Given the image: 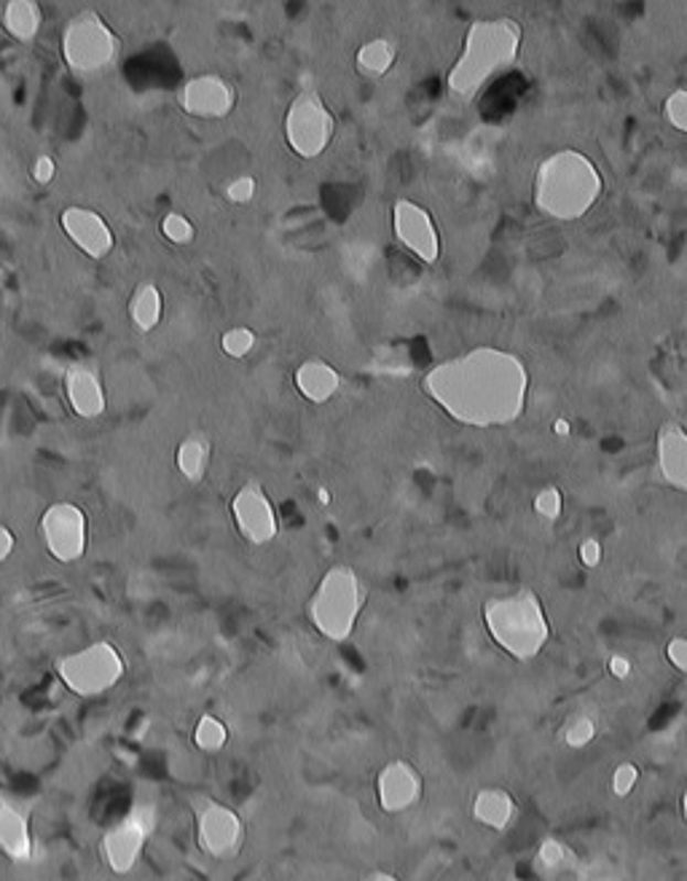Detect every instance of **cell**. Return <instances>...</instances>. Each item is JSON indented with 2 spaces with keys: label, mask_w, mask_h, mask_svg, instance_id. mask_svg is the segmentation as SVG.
<instances>
[{
  "label": "cell",
  "mask_w": 687,
  "mask_h": 881,
  "mask_svg": "<svg viewBox=\"0 0 687 881\" xmlns=\"http://www.w3.org/2000/svg\"><path fill=\"white\" fill-rule=\"evenodd\" d=\"M422 390L449 420L465 428H507L526 411L529 368L522 355L481 344L436 363L425 374Z\"/></svg>",
  "instance_id": "obj_1"
},
{
  "label": "cell",
  "mask_w": 687,
  "mask_h": 881,
  "mask_svg": "<svg viewBox=\"0 0 687 881\" xmlns=\"http://www.w3.org/2000/svg\"><path fill=\"white\" fill-rule=\"evenodd\" d=\"M522 46L524 30L511 17L475 20L468 28L460 54L446 76L449 95L460 103L479 100L489 84L516 67Z\"/></svg>",
  "instance_id": "obj_2"
},
{
  "label": "cell",
  "mask_w": 687,
  "mask_h": 881,
  "mask_svg": "<svg viewBox=\"0 0 687 881\" xmlns=\"http://www.w3.org/2000/svg\"><path fill=\"white\" fill-rule=\"evenodd\" d=\"M604 194L599 164L578 148H561L543 159L532 181V202L543 218L572 224L586 218Z\"/></svg>",
  "instance_id": "obj_3"
},
{
  "label": "cell",
  "mask_w": 687,
  "mask_h": 881,
  "mask_svg": "<svg viewBox=\"0 0 687 881\" xmlns=\"http://www.w3.org/2000/svg\"><path fill=\"white\" fill-rule=\"evenodd\" d=\"M484 626L492 643L516 662H532L550 643V621L540 594L518 587L484 602Z\"/></svg>",
  "instance_id": "obj_4"
},
{
  "label": "cell",
  "mask_w": 687,
  "mask_h": 881,
  "mask_svg": "<svg viewBox=\"0 0 687 881\" xmlns=\"http://www.w3.org/2000/svg\"><path fill=\"white\" fill-rule=\"evenodd\" d=\"M365 605V587L350 565H333L307 602L309 624L331 643L352 637Z\"/></svg>",
  "instance_id": "obj_5"
},
{
  "label": "cell",
  "mask_w": 687,
  "mask_h": 881,
  "mask_svg": "<svg viewBox=\"0 0 687 881\" xmlns=\"http://www.w3.org/2000/svg\"><path fill=\"white\" fill-rule=\"evenodd\" d=\"M121 39L95 9L78 11L62 30V60L78 78H100L116 65Z\"/></svg>",
  "instance_id": "obj_6"
},
{
  "label": "cell",
  "mask_w": 687,
  "mask_h": 881,
  "mask_svg": "<svg viewBox=\"0 0 687 881\" xmlns=\"http://www.w3.org/2000/svg\"><path fill=\"white\" fill-rule=\"evenodd\" d=\"M127 675L121 651L108 640H97L82 651L57 658V677L62 686L82 699H100Z\"/></svg>",
  "instance_id": "obj_7"
},
{
  "label": "cell",
  "mask_w": 687,
  "mask_h": 881,
  "mask_svg": "<svg viewBox=\"0 0 687 881\" xmlns=\"http://www.w3.org/2000/svg\"><path fill=\"white\" fill-rule=\"evenodd\" d=\"M285 143L301 159H320L336 138V116L318 89H303L285 114Z\"/></svg>",
  "instance_id": "obj_8"
},
{
  "label": "cell",
  "mask_w": 687,
  "mask_h": 881,
  "mask_svg": "<svg viewBox=\"0 0 687 881\" xmlns=\"http://www.w3.org/2000/svg\"><path fill=\"white\" fill-rule=\"evenodd\" d=\"M153 828H157V812L153 806L138 804L127 817H121L119 823L110 825L105 830L100 841V852L105 866L116 873V877H127L138 868V862L146 852V844L151 839Z\"/></svg>",
  "instance_id": "obj_9"
},
{
  "label": "cell",
  "mask_w": 687,
  "mask_h": 881,
  "mask_svg": "<svg viewBox=\"0 0 687 881\" xmlns=\"http://www.w3.org/2000/svg\"><path fill=\"white\" fill-rule=\"evenodd\" d=\"M39 533L49 557L57 559L60 565L82 562L89 548V519L76 503L60 501L49 505L41 516Z\"/></svg>",
  "instance_id": "obj_10"
},
{
  "label": "cell",
  "mask_w": 687,
  "mask_h": 881,
  "mask_svg": "<svg viewBox=\"0 0 687 881\" xmlns=\"http://www.w3.org/2000/svg\"><path fill=\"white\" fill-rule=\"evenodd\" d=\"M196 841L202 852L215 860L237 858L245 844V823L232 806L221 801H202L196 809Z\"/></svg>",
  "instance_id": "obj_11"
},
{
  "label": "cell",
  "mask_w": 687,
  "mask_h": 881,
  "mask_svg": "<svg viewBox=\"0 0 687 881\" xmlns=\"http://www.w3.org/2000/svg\"><path fill=\"white\" fill-rule=\"evenodd\" d=\"M232 519L239 538L250 546H269L280 533L275 503L258 482H247L232 501Z\"/></svg>",
  "instance_id": "obj_12"
},
{
  "label": "cell",
  "mask_w": 687,
  "mask_h": 881,
  "mask_svg": "<svg viewBox=\"0 0 687 881\" xmlns=\"http://www.w3.org/2000/svg\"><path fill=\"white\" fill-rule=\"evenodd\" d=\"M393 234L414 258L432 267L441 258V234L427 207L411 200H398L393 205Z\"/></svg>",
  "instance_id": "obj_13"
},
{
  "label": "cell",
  "mask_w": 687,
  "mask_h": 881,
  "mask_svg": "<svg viewBox=\"0 0 687 881\" xmlns=\"http://www.w3.org/2000/svg\"><path fill=\"white\" fill-rule=\"evenodd\" d=\"M178 106L183 114L194 116V119L204 121H218L226 119L237 106V89L228 78L218 76V73H202V76L189 78L178 92Z\"/></svg>",
  "instance_id": "obj_14"
},
{
  "label": "cell",
  "mask_w": 687,
  "mask_h": 881,
  "mask_svg": "<svg viewBox=\"0 0 687 881\" xmlns=\"http://www.w3.org/2000/svg\"><path fill=\"white\" fill-rule=\"evenodd\" d=\"M60 226L62 232H65V237L71 239L86 258H92V261H103V258H108L116 248L114 229H110L108 221L103 218V213L92 211V207L84 205L65 207L60 215Z\"/></svg>",
  "instance_id": "obj_15"
},
{
  "label": "cell",
  "mask_w": 687,
  "mask_h": 881,
  "mask_svg": "<svg viewBox=\"0 0 687 881\" xmlns=\"http://www.w3.org/2000/svg\"><path fill=\"white\" fill-rule=\"evenodd\" d=\"M422 774L404 758L385 763L382 772L376 774V801H379L382 812H387V815H404V812L414 809L419 798H422Z\"/></svg>",
  "instance_id": "obj_16"
},
{
  "label": "cell",
  "mask_w": 687,
  "mask_h": 881,
  "mask_svg": "<svg viewBox=\"0 0 687 881\" xmlns=\"http://www.w3.org/2000/svg\"><path fill=\"white\" fill-rule=\"evenodd\" d=\"M65 398L71 404L73 415L82 420H100L108 409V396L100 374L89 363H73L65 372Z\"/></svg>",
  "instance_id": "obj_17"
},
{
  "label": "cell",
  "mask_w": 687,
  "mask_h": 881,
  "mask_svg": "<svg viewBox=\"0 0 687 881\" xmlns=\"http://www.w3.org/2000/svg\"><path fill=\"white\" fill-rule=\"evenodd\" d=\"M655 462L661 479L677 492H687V430L679 422H664L655 436Z\"/></svg>",
  "instance_id": "obj_18"
},
{
  "label": "cell",
  "mask_w": 687,
  "mask_h": 881,
  "mask_svg": "<svg viewBox=\"0 0 687 881\" xmlns=\"http://www.w3.org/2000/svg\"><path fill=\"white\" fill-rule=\"evenodd\" d=\"M296 390L301 393L303 400L314 406H323L328 400H333L342 390V374L323 361V357H307L293 374Z\"/></svg>",
  "instance_id": "obj_19"
},
{
  "label": "cell",
  "mask_w": 687,
  "mask_h": 881,
  "mask_svg": "<svg viewBox=\"0 0 687 881\" xmlns=\"http://www.w3.org/2000/svg\"><path fill=\"white\" fill-rule=\"evenodd\" d=\"M0 852L11 862H30L35 855L28 815L9 801H0Z\"/></svg>",
  "instance_id": "obj_20"
},
{
  "label": "cell",
  "mask_w": 687,
  "mask_h": 881,
  "mask_svg": "<svg viewBox=\"0 0 687 881\" xmlns=\"http://www.w3.org/2000/svg\"><path fill=\"white\" fill-rule=\"evenodd\" d=\"M470 815L479 825L494 830V834H505L518 817V804L505 787H481L473 796L470 804Z\"/></svg>",
  "instance_id": "obj_21"
},
{
  "label": "cell",
  "mask_w": 687,
  "mask_h": 881,
  "mask_svg": "<svg viewBox=\"0 0 687 881\" xmlns=\"http://www.w3.org/2000/svg\"><path fill=\"white\" fill-rule=\"evenodd\" d=\"M210 460H213V441L202 430H194V433H189L178 443L175 465L189 484L204 482V476L210 471Z\"/></svg>",
  "instance_id": "obj_22"
},
{
  "label": "cell",
  "mask_w": 687,
  "mask_h": 881,
  "mask_svg": "<svg viewBox=\"0 0 687 881\" xmlns=\"http://www.w3.org/2000/svg\"><path fill=\"white\" fill-rule=\"evenodd\" d=\"M129 320L140 334H151L159 329L164 318V296L153 282H140L129 296Z\"/></svg>",
  "instance_id": "obj_23"
},
{
  "label": "cell",
  "mask_w": 687,
  "mask_h": 881,
  "mask_svg": "<svg viewBox=\"0 0 687 881\" xmlns=\"http://www.w3.org/2000/svg\"><path fill=\"white\" fill-rule=\"evenodd\" d=\"M43 11L35 0H11L3 9V30L20 43H33L41 35Z\"/></svg>",
  "instance_id": "obj_24"
},
{
  "label": "cell",
  "mask_w": 687,
  "mask_h": 881,
  "mask_svg": "<svg viewBox=\"0 0 687 881\" xmlns=\"http://www.w3.org/2000/svg\"><path fill=\"white\" fill-rule=\"evenodd\" d=\"M395 60H398V46L393 39H371L357 49L355 65L363 76L382 78L393 71Z\"/></svg>",
  "instance_id": "obj_25"
},
{
  "label": "cell",
  "mask_w": 687,
  "mask_h": 881,
  "mask_svg": "<svg viewBox=\"0 0 687 881\" xmlns=\"http://www.w3.org/2000/svg\"><path fill=\"white\" fill-rule=\"evenodd\" d=\"M194 744L202 753H221L228 744V726L215 715H202L194 726Z\"/></svg>",
  "instance_id": "obj_26"
},
{
  "label": "cell",
  "mask_w": 687,
  "mask_h": 881,
  "mask_svg": "<svg viewBox=\"0 0 687 881\" xmlns=\"http://www.w3.org/2000/svg\"><path fill=\"white\" fill-rule=\"evenodd\" d=\"M599 734V720L593 715H575L565 729V744L569 750H586Z\"/></svg>",
  "instance_id": "obj_27"
},
{
  "label": "cell",
  "mask_w": 687,
  "mask_h": 881,
  "mask_svg": "<svg viewBox=\"0 0 687 881\" xmlns=\"http://www.w3.org/2000/svg\"><path fill=\"white\" fill-rule=\"evenodd\" d=\"M256 344H258L256 331L247 329V325H234V329L223 331L221 336L223 355L234 357V361H243V357L250 355L253 350H256Z\"/></svg>",
  "instance_id": "obj_28"
},
{
  "label": "cell",
  "mask_w": 687,
  "mask_h": 881,
  "mask_svg": "<svg viewBox=\"0 0 687 881\" xmlns=\"http://www.w3.org/2000/svg\"><path fill=\"white\" fill-rule=\"evenodd\" d=\"M569 858H572V852H569V847L561 839H556V836H548V839L540 841V847H537V855H535V866H540L543 871H561V868L567 866Z\"/></svg>",
  "instance_id": "obj_29"
},
{
  "label": "cell",
  "mask_w": 687,
  "mask_h": 881,
  "mask_svg": "<svg viewBox=\"0 0 687 881\" xmlns=\"http://www.w3.org/2000/svg\"><path fill=\"white\" fill-rule=\"evenodd\" d=\"M532 508L543 522H559L561 514H565V495H561L559 486L546 484L543 490H537Z\"/></svg>",
  "instance_id": "obj_30"
},
{
  "label": "cell",
  "mask_w": 687,
  "mask_h": 881,
  "mask_svg": "<svg viewBox=\"0 0 687 881\" xmlns=\"http://www.w3.org/2000/svg\"><path fill=\"white\" fill-rule=\"evenodd\" d=\"M159 229H162L167 243L181 245V248L183 245H191L196 239V226L191 224L183 213H167Z\"/></svg>",
  "instance_id": "obj_31"
},
{
  "label": "cell",
  "mask_w": 687,
  "mask_h": 881,
  "mask_svg": "<svg viewBox=\"0 0 687 881\" xmlns=\"http://www.w3.org/2000/svg\"><path fill=\"white\" fill-rule=\"evenodd\" d=\"M642 780V772L640 766H636L634 761H623L618 763L615 772L610 776V791L615 798H629L631 793L636 791V785H640Z\"/></svg>",
  "instance_id": "obj_32"
},
{
  "label": "cell",
  "mask_w": 687,
  "mask_h": 881,
  "mask_svg": "<svg viewBox=\"0 0 687 881\" xmlns=\"http://www.w3.org/2000/svg\"><path fill=\"white\" fill-rule=\"evenodd\" d=\"M664 119L666 125L677 132L687 135V86L674 89L664 100Z\"/></svg>",
  "instance_id": "obj_33"
},
{
  "label": "cell",
  "mask_w": 687,
  "mask_h": 881,
  "mask_svg": "<svg viewBox=\"0 0 687 881\" xmlns=\"http://www.w3.org/2000/svg\"><path fill=\"white\" fill-rule=\"evenodd\" d=\"M256 191H258L256 178H253V175H237V178H232V181L226 183L223 194H226V200L232 202V205H250V202L256 200Z\"/></svg>",
  "instance_id": "obj_34"
},
{
  "label": "cell",
  "mask_w": 687,
  "mask_h": 881,
  "mask_svg": "<svg viewBox=\"0 0 687 881\" xmlns=\"http://www.w3.org/2000/svg\"><path fill=\"white\" fill-rule=\"evenodd\" d=\"M30 178H33L39 186H49V183L57 178V162H54L49 153H39V157H35V162L30 164Z\"/></svg>",
  "instance_id": "obj_35"
},
{
  "label": "cell",
  "mask_w": 687,
  "mask_h": 881,
  "mask_svg": "<svg viewBox=\"0 0 687 881\" xmlns=\"http://www.w3.org/2000/svg\"><path fill=\"white\" fill-rule=\"evenodd\" d=\"M578 559L580 565L588 567V570H597L604 559V546L599 538H586L583 544L578 546Z\"/></svg>",
  "instance_id": "obj_36"
},
{
  "label": "cell",
  "mask_w": 687,
  "mask_h": 881,
  "mask_svg": "<svg viewBox=\"0 0 687 881\" xmlns=\"http://www.w3.org/2000/svg\"><path fill=\"white\" fill-rule=\"evenodd\" d=\"M666 662L677 672L687 675V637H683V634H679V637H672L666 643Z\"/></svg>",
  "instance_id": "obj_37"
},
{
  "label": "cell",
  "mask_w": 687,
  "mask_h": 881,
  "mask_svg": "<svg viewBox=\"0 0 687 881\" xmlns=\"http://www.w3.org/2000/svg\"><path fill=\"white\" fill-rule=\"evenodd\" d=\"M607 672H610L615 680H629L631 672H634V664H631V658L623 656V653H612V656L607 658Z\"/></svg>",
  "instance_id": "obj_38"
},
{
  "label": "cell",
  "mask_w": 687,
  "mask_h": 881,
  "mask_svg": "<svg viewBox=\"0 0 687 881\" xmlns=\"http://www.w3.org/2000/svg\"><path fill=\"white\" fill-rule=\"evenodd\" d=\"M14 548H17V535L6 525H0V562H6V559L11 557Z\"/></svg>",
  "instance_id": "obj_39"
},
{
  "label": "cell",
  "mask_w": 687,
  "mask_h": 881,
  "mask_svg": "<svg viewBox=\"0 0 687 881\" xmlns=\"http://www.w3.org/2000/svg\"><path fill=\"white\" fill-rule=\"evenodd\" d=\"M554 433L559 436V439H567L569 433H572V425L565 417H559V420H554Z\"/></svg>",
  "instance_id": "obj_40"
},
{
  "label": "cell",
  "mask_w": 687,
  "mask_h": 881,
  "mask_svg": "<svg viewBox=\"0 0 687 881\" xmlns=\"http://www.w3.org/2000/svg\"><path fill=\"white\" fill-rule=\"evenodd\" d=\"M363 881H400V879L393 877V873H387V871H374V873H368Z\"/></svg>",
  "instance_id": "obj_41"
},
{
  "label": "cell",
  "mask_w": 687,
  "mask_h": 881,
  "mask_svg": "<svg viewBox=\"0 0 687 881\" xmlns=\"http://www.w3.org/2000/svg\"><path fill=\"white\" fill-rule=\"evenodd\" d=\"M318 497H320V503H323V505L331 503V495H328L325 486H320V490H318Z\"/></svg>",
  "instance_id": "obj_42"
},
{
  "label": "cell",
  "mask_w": 687,
  "mask_h": 881,
  "mask_svg": "<svg viewBox=\"0 0 687 881\" xmlns=\"http://www.w3.org/2000/svg\"><path fill=\"white\" fill-rule=\"evenodd\" d=\"M679 806H683V817H685V823H687V787H685V793H683V801H679Z\"/></svg>",
  "instance_id": "obj_43"
}]
</instances>
